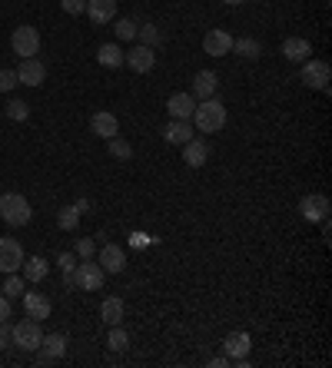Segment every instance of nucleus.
<instances>
[{
    "instance_id": "4be33fe9",
    "label": "nucleus",
    "mask_w": 332,
    "mask_h": 368,
    "mask_svg": "<svg viewBox=\"0 0 332 368\" xmlns=\"http://www.w3.org/2000/svg\"><path fill=\"white\" fill-rule=\"evenodd\" d=\"M24 309H27V318H34V322H40V318H50V299L40 292H24Z\"/></svg>"
},
{
    "instance_id": "f03ea898",
    "label": "nucleus",
    "mask_w": 332,
    "mask_h": 368,
    "mask_svg": "<svg viewBox=\"0 0 332 368\" xmlns=\"http://www.w3.org/2000/svg\"><path fill=\"white\" fill-rule=\"evenodd\" d=\"M0 219L13 229L27 226V222L34 219V209L27 203V196H20V192H4V196H0Z\"/></svg>"
},
{
    "instance_id": "c9c22d12",
    "label": "nucleus",
    "mask_w": 332,
    "mask_h": 368,
    "mask_svg": "<svg viewBox=\"0 0 332 368\" xmlns=\"http://www.w3.org/2000/svg\"><path fill=\"white\" fill-rule=\"evenodd\" d=\"M93 253H97V242H93V239H80L77 242V255H80V259H93Z\"/></svg>"
},
{
    "instance_id": "1a4fd4ad",
    "label": "nucleus",
    "mask_w": 332,
    "mask_h": 368,
    "mask_svg": "<svg viewBox=\"0 0 332 368\" xmlns=\"http://www.w3.org/2000/svg\"><path fill=\"white\" fill-rule=\"evenodd\" d=\"M37 352H40V355H37L40 365H53V362H60V358L67 355V335H60V332L43 335V342H40Z\"/></svg>"
},
{
    "instance_id": "dca6fc26",
    "label": "nucleus",
    "mask_w": 332,
    "mask_h": 368,
    "mask_svg": "<svg viewBox=\"0 0 332 368\" xmlns=\"http://www.w3.org/2000/svg\"><path fill=\"white\" fill-rule=\"evenodd\" d=\"M123 318H127V302H123L120 295L103 299L100 302V322L103 325H123Z\"/></svg>"
},
{
    "instance_id": "f3484780",
    "label": "nucleus",
    "mask_w": 332,
    "mask_h": 368,
    "mask_svg": "<svg viewBox=\"0 0 332 368\" xmlns=\"http://www.w3.org/2000/svg\"><path fill=\"white\" fill-rule=\"evenodd\" d=\"M249 348H253L249 332H230V335H226V342H223V352H226V358H230V362H236V358H246V355H249Z\"/></svg>"
},
{
    "instance_id": "bb28decb",
    "label": "nucleus",
    "mask_w": 332,
    "mask_h": 368,
    "mask_svg": "<svg viewBox=\"0 0 332 368\" xmlns=\"http://www.w3.org/2000/svg\"><path fill=\"white\" fill-rule=\"evenodd\" d=\"M0 292L13 302V299H20V295L27 292V279L20 276V272H7V279H4V289H0Z\"/></svg>"
},
{
    "instance_id": "2eb2a0df",
    "label": "nucleus",
    "mask_w": 332,
    "mask_h": 368,
    "mask_svg": "<svg viewBox=\"0 0 332 368\" xmlns=\"http://www.w3.org/2000/svg\"><path fill=\"white\" fill-rule=\"evenodd\" d=\"M193 133H196V129H193L190 120H170L163 127V140L170 143V146H186V143L193 140Z\"/></svg>"
},
{
    "instance_id": "4c0bfd02",
    "label": "nucleus",
    "mask_w": 332,
    "mask_h": 368,
    "mask_svg": "<svg viewBox=\"0 0 332 368\" xmlns=\"http://www.w3.org/2000/svg\"><path fill=\"white\" fill-rule=\"evenodd\" d=\"M57 266L64 269V272H70V269H77V259H74V253H60L57 255Z\"/></svg>"
},
{
    "instance_id": "393cba45",
    "label": "nucleus",
    "mask_w": 332,
    "mask_h": 368,
    "mask_svg": "<svg viewBox=\"0 0 332 368\" xmlns=\"http://www.w3.org/2000/svg\"><path fill=\"white\" fill-rule=\"evenodd\" d=\"M236 57H243V60H259L263 57V43L256 37H240V40H233V50Z\"/></svg>"
},
{
    "instance_id": "e433bc0d",
    "label": "nucleus",
    "mask_w": 332,
    "mask_h": 368,
    "mask_svg": "<svg viewBox=\"0 0 332 368\" xmlns=\"http://www.w3.org/2000/svg\"><path fill=\"white\" fill-rule=\"evenodd\" d=\"M150 242H156V239H150L146 232H133V236H130V246H133V249H146Z\"/></svg>"
},
{
    "instance_id": "7c9ffc66",
    "label": "nucleus",
    "mask_w": 332,
    "mask_h": 368,
    "mask_svg": "<svg viewBox=\"0 0 332 368\" xmlns=\"http://www.w3.org/2000/svg\"><path fill=\"white\" fill-rule=\"evenodd\" d=\"M4 113H7V120H13V123H24L27 116H30V103H24V100H11Z\"/></svg>"
},
{
    "instance_id": "6ab92c4d",
    "label": "nucleus",
    "mask_w": 332,
    "mask_h": 368,
    "mask_svg": "<svg viewBox=\"0 0 332 368\" xmlns=\"http://www.w3.org/2000/svg\"><path fill=\"white\" fill-rule=\"evenodd\" d=\"M193 110H196L193 93H173V97L166 100V113H170V120H190Z\"/></svg>"
},
{
    "instance_id": "79ce46f5",
    "label": "nucleus",
    "mask_w": 332,
    "mask_h": 368,
    "mask_svg": "<svg viewBox=\"0 0 332 368\" xmlns=\"http://www.w3.org/2000/svg\"><path fill=\"white\" fill-rule=\"evenodd\" d=\"M74 206H77V209H80V216H83V213H87V209H90V199H77V203H74Z\"/></svg>"
},
{
    "instance_id": "aec40b11",
    "label": "nucleus",
    "mask_w": 332,
    "mask_h": 368,
    "mask_svg": "<svg viewBox=\"0 0 332 368\" xmlns=\"http://www.w3.org/2000/svg\"><path fill=\"white\" fill-rule=\"evenodd\" d=\"M97 27L116 20V0H87V10H83Z\"/></svg>"
},
{
    "instance_id": "f8f14e48",
    "label": "nucleus",
    "mask_w": 332,
    "mask_h": 368,
    "mask_svg": "<svg viewBox=\"0 0 332 368\" xmlns=\"http://www.w3.org/2000/svg\"><path fill=\"white\" fill-rule=\"evenodd\" d=\"M43 80H47V66L40 64L37 57L20 60V66H17V83H24V87H40Z\"/></svg>"
},
{
    "instance_id": "4468645a",
    "label": "nucleus",
    "mask_w": 332,
    "mask_h": 368,
    "mask_svg": "<svg viewBox=\"0 0 332 368\" xmlns=\"http://www.w3.org/2000/svg\"><path fill=\"white\" fill-rule=\"evenodd\" d=\"M279 53L289 60V64H303V60H309L312 57V43H309L306 37H286L282 40Z\"/></svg>"
},
{
    "instance_id": "ea45409f",
    "label": "nucleus",
    "mask_w": 332,
    "mask_h": 368,
    "mask_svg": "<svg viewBox=\"0 0 332 368\" xmlns=\"http://www.w3.org/2000/svg\"><path fill=\"white\" fill-rule=\"evenodd\" d=\"M11 335H13V329L7 325V322H0V345H7V342H11Z\"/></svg>"
},
{
    "instance_id": "7ed1b4c3",
    "label": "nucleus",
    "mask_w": 332,
    "mask_h": 368,
    "mask_svg": "<svg viewBox=\"0 0 332 368\" xmlns=\"http://www.w3.org/2000/svg\"><path fill=\"white\" fill-rule=\"evenodd\" d=\"M74 279H77V289H83V292H100L103 282H106V272L100 269V262L80 259L77 269H74Z\"/></svg>"
},
{
    "instance_id": "72a5a7b5",
    "label": "nucleus",
    "mask_w": 332,
    "mask_h": 368,
    "mask_svg": "<svg viewBox=\"0 0 332 368\" xmlns=\"http://www.w3.org/2000/svg\"><path fill=\"white\" fill-rule=\"evenodd\" d=\"M17 87V70H0V93H11Z\"/></svg>"
},
{
    "instance_id": "c85d7f7f",
    "label": "nucleus",
    "mask_w": 332,
    "mask_h": 368,
    "mask_svg": "<svg viewBox=\"0 0 332 368\" xmlns=\"http://www.w3.org/2000/svg\"><path fill=\"white\" fill-rule=\"evenodd\" d=\"M57 226L64 229V232H74L80 226V209L77 206H64L60 213H57Z\"/></svg>"
},
{
    "instance_id": "f257e3e1",
    "label": "nucleus",
    "mask_w": 332,
    "mask_h": 368,
    "mask_svg": "<svg viewBox=\"0 0 332 368\" xmlns=\"http://www.w3.org/2000/svg\"><path fill=\"white\" fill-rule=\"evenodd\" d=\"M190 123L196 133H219V129L226 127V106L216 100V97H209V100H200L196 103V110H193Z\"/></svg>"
},
{
    "instance_id": "2f4dec72",
    "label": "nucleus",
    "mask_w": 332,
    "mask_h": 368,
    "mask_svg": "<svg viewBox=\"0 0 332 368\" xmlns=\"http://www.w3.org/2000/svg\"><path fill=\"white\" fill-rule=\"evenodd\" d=\"M137 40H140L143 47H156L163 37H160V27L156 24H143L140 30H137Z\"/></svg>"
},
{
    "instance_id": "6e6552de",
    "label": "nucleus",
    "mask_w": 332,
    "mask_h": 368,
    "mask_svg": "<svg viewBox=\"0 0 332 368\" xmlns=\"http://www.w3.org/2000/svg\"><path fill=\"white\" fill-rule=\"evenodd\" d=\"M329 196H322V192H309L299 199V216L306 219V222H322V219L329 216Z\"/></svg>"
},
{
    "instance_id": "58836bf2",
    "label": "nucleus",
    "mask_w": 332,
    "mask_h": 368,
    "mask_svg": "<svg viewBox=\"0 0 332 368\" xmlns=\"http://www.w3.org/2000/svg\"><path fill=\"white\" fill-rule=\"evenodd\" d=\"M7 318H11V299L0 295V322H7Z\"/></svg>"
},
{
    "instance_id": "5701e85b",
    "label": "nucleus",
    "mask_w": 332,
    "mask_h": 368,
    "mask_svg": "<svg viewBox=\"0 0 332 368\" xmlns=\"http://www.w3.org/2000/svg\"><path fill=\"white\" fill-rule=\"evenodd\" d=\"M90 129H93L100 140H113L116 133H120V120H116L113 113H93V120H90Z\"/></svg>"
},
{
    "instance_id": "cd10ccee",
    "label": "nucleus",
    "mask_w": 332,
    "mask_h": 368,
    "mask_svg": "<svg viewBox=\"0 0 332 368\" xmlns=\"http://www.w3.org/2000/svg\"><path fill=\"white\" fill-rule=\"evenodd\" d=\"M106 348H110V352H127V348H130V332L123 329V325H110Z\"/></svg>"
},
{
    "instance_id": "a211bd4d",
    "label": "nucleus",
    "mask_w": 332,
    "mask_h": 368,
    "mask_svg": "<svg viewBox=\"0 0 332 368\" xmlns=\"http://www.w3.org/2000/svg\"><path fill=\"white\" fill-rule=\"evenodd\" d=\"M216 90H219V76L213 70H200L193 76V100H209V97H216Z\"/></svg>"
},
{
    "instance_id": "0eeeda50",
    "label": "nucleus",
    "mask_w": 332,
    "mask_h": 368,
    "mask_svg": "<svg viewBox=\"0 0 332 368\" xmlns=\"http://www.w3.org/2000/svg\"><path fill=\"white\" fill-rule=\"evenodd\" d=\"M24 259H27L24 246L13 239V236H4V239H0V272H4V276H7V272H20V269H24Z\"/></svg>"
},
{
    "instance_id": "423d86ee",
    "label": "nucleus",
    "mask_w": 332,
    "mask_h": 368,
    "mask_svg": "<svg viewBox=\"0 0 332 368\" xmlns=\"http://www.w3.org/2000/svg\"><path fill=\"white\" fill-rule=\"evenodd\" d=\"M11 342L17 345L20 352H37L40 342H43V329H40V322L27 318V322H20V325H13Z\"/></svg>"
},
{
    "instance_id": "412c9836",
    "label": "nucleus",
    "mask_w": 332,
    "mask_h": 368,
    "mask_svg": "<svg viewBox=\"0 0 332 368\" xmlns=\"http://www.w3.org/2000/svg\"><path fill=\"white\" fill-rule=\"evenodd\" d=\"M206 160H209V143L193 136V140L183 146V163L190 166V169H200V166H206Z\"/></svg>"
},
{
    "instance_id": "a19ab883",
    "label": "nucleus",
    "mask_w": 332,
    "mask_h": 368,
    "mask_svg": "<svg viewBox=\"0 0 332 368\" xmlns=\"http://www.w3.org/2000/svg\"><path fill=\"white\" fill-rule=\"evenodd\" d=\"M209 365H213V368H226V365H233V362L226 355H219V358H209Z\"/></svg>"
},
{
    "instance_id": "39448f33",
    "label": "nucleus",
    "mask_w": 332,
    "mask_h": 368,
    "mask_svg": "<svg viewBox=\"0 0 332 368\" xmlns=\"http://www.w3.org/2000/svg\"><path fill=\"white\" fill-rule=\"evenodd\" d=\"M299 80H303L309 90H329L332 66L326 64V60H316V57H309V60H303V73H299Z\"/></svg>"
},
{
    "instance_id": "a878e982",
    "label": "nucleus",
    "mask_w": 332,
    "mask_h": 368,
    "mask_svg": "<svg viewBox=\"0 0 332 368\" xmlns=\"http://www.w3.org/2000/svg\"><path fill=\"white\" fill-rule=\"evenodd\" d=\"M47 269H50V266H47V259H40V255H27L20 272H24L27 282H43V279H47Z\"/></svg>"
},
{
    "instance_id": "37998d69",
    "label": "nucleus",
    "mask_w": 332,
    "mask_h": 368,
    "mask_svg": "<svg viewBox=\"0 0 332 368\" xmlns=\"http://www.w3.org/2000/svg\"><path fill=\"white\" fill-rule=\"evenodd\" d=\"M226 7H240V3H246V0H223Z\"/></svg>"
},
{
    "instance_id": "ddd939ff",
    "label": "nucleus",
    "mask_w": 332,
    "mask_h": 368,
    "mask_svg": "<svg viewBox=\"0 0 332 368\" xmlns=\"http://www.w3.org/2000/svg\"><path fill=\"white\" fill-rule=\"evenodd\" d=\"M100 269L106 276H120V272L127 269V253H123L116 242H106L100 249Z\"/></svg>"
},
{
    "instance_id": "9d476101",
    "label": "nucleus",
    "mask_w": 332,
    "mask_h": 368,
    "mask_svg": "<svg viewBox=\"0 0 332 368\" xmlns=\"http://www.w3.org/2000/svg\"><path fill=\"white\" fill-rule=\"evenodd\" d=\"M203 50H206V57H226V53L233 50V34H230V30H223V27L206 30Z\"/></svg>"
},
{
    "instance_id": "c756f323",
    "label": "nucleus",
    "mask_w": 332,
    "mask_h": 368,
    "mask_svg": "<svg viewBox=\"0 0 332 368\" xmlns=\"http://www.w3.org/2000/svg\"><path fill=\"white\" fill-rule=\"evenodd\" d=\"M137 30H140V24H137V20H130V17H120L116 27H113L116 40H137Z\"/></svg>"
},
{
    "instance_id": "20e7f679",
    "label": "nucleus",
    "mask_w": 332,
    "mask_h": 368,
    "mask_svg": "<svg viewBox=\"0 0 332 368\" xmlns=\"http://www.w3.org/2000/svg\"><path fill=\"white\" fill-rule=\"evenodd\" d=\"M11 47H13V53H17L20 60H27V57H37V53H40V34H37V27L20 24V27H17V30L11 34Z\"/></svg>"
},
{
    "instance_id": "b1692460",
    "label": "nucleus",
    "mask_w": 332,
    "mask_h": 368,
    "mask_svg": "<svg viewBox=\"0 0 332 368\" xmlns=\"http://www.w3.org/2000/svg\"><path fill=\"white\" fill-rule=\"evenodd\" d=\"M97 64L106 66V70H120V66H123V47H120V43H100Z\"/></svg>"
},
{
    "instance_id": "473e14b6",
    "label": "nucleus",
    "mask_w": 332,
    "mask_h": 368,
    "mask_svg": "<svg viewBox=\"0 0 332 368\" xmlns=\"http://www.w3.org/2000/svg\"><path fill=\"white\" fill-rule=\"evenodd\" d=\"M110 156H113V160H120V163H127V160H133V146H130L127 140L113 136V140H110Z\"/></svg>"
},
{
    "instance_id": "9b49d317",
    "label": "nucleus",
    "mask_w": 332,
    "mask_h": 368,
    "mask_svg": "<svg viewBox=\"0 0 332 368\" xmlns=\"http://www.w3.org/2000/svg\"><path fill=\"white\" fill-rule=\"evenodd\" d=\"M123 64H127L133 73H150V70L156 66V53H153V47H143V43H137L133 50L123 53Z\"/></svg>"
},
{
    "instance_id": "f704fd0d",
    "label": "nucleus",
    "mask_w": 332,
    "mask_h": 368,
    "mask_svg": "<svg viewBox=\"0 0 332 368\" xmlns=\"http://www.w3.org/2000/svg\"><path fill=\"white\" fill-rule=\"evenodd\" d=\"M60 7H64V13L77 17V13L87 10V0H60Z\"/></svg>"
}]
</instances>
